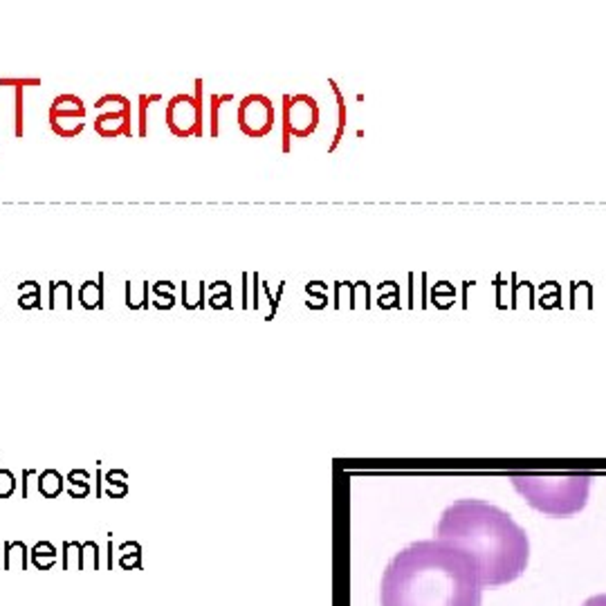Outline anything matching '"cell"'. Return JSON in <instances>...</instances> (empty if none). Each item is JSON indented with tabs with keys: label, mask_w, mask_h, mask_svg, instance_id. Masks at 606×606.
<instances>
[{
	"label": "cell",
	"mask_w": 606,
	"mask_h": 606,
	"mask_svg": "<svg viewBox=\"0 0 606 606\" xmlns=\"http://www.w3.org/2000/svg\"><path fill=\"white\" fill-rule=\"evenodd\" d=\"M104 281L106 274L99 272L97 281H86L79 290V301L86 310H99L104 308Z\"/></svg>",
	"instance_id": "cell-9"
},
{
	"label": "cell",
	"mask_w": 606,
	"mask_h": 606,
	"mask_svg": "<svg viewBox=\"0 0 606 606\" xmlns=\"http://www.w3.org/2000/svg\"><path fill=\"white\" fill-rule=\"evenodd\" d=\"M232 101H234L232 92L211 94V99H209V132H211V137L221 135V113H223V108Z\"/></svg>",
	"instance_id": "cell-10"
},
{
	"label": "cell",
	"mask_w": 606,
	"mask_h": 606,
	"mask_svg": "<svg viewBox=\"0 0 606 606\" xmlns=\"http://www.w3.org/2000/svg\"><path fill=\"white\" fill-rule=\"evenodd\" d=\"M16 90V108H14V135L20 140L23 137V124H25V115H23V111H25V104H23V88H14Z\"/></svg>",
	"instance_id": "cell-20"
},
{
	"label": "cell",
	"mask_w": 606,
	"mask_h": 606,
	"mask_svg": "<svg viewBox=\"0 0 606 606\" xmlns=\"http://www.w3.org/2000/svg\"><path fill=\"white\" fill-rule=\"evenodd\" d=\"M16 490V478L9 469H0V499H7Z\"/></svg>",
	"instance_id": "cell-22"
},
{
	"label": "cell",
	"mask_w": 606,
	"mask_h": 606,
	"mask_svg": "<svg viewBox=\"0 0 606 606\" xmlns=\"http://www.w3.org/2000/svg\"><path fill=\"white\" fill-rule=\"evenodd\" d=\"M236 121L242 135H247L252 140H261L265 135H270L276 121V111L270 97L265 94H247L242 97L236 111Z\"/></svg>",
	"instance_id": "cell-7"
},
{
	"label": "cell",
	"mask_w": 606,
	"mask_h": 606,
	"mask_svg": "<svg viewBox=\"0 0 606 606\" xmlns=\"http://www.w3.org/2000/svg\"><path fill=\"white\" fill-rule=\"evenodd\" d=\"M32 476H34V469H23V496H27V485Z\"/></svg>",
	"instance_id": "cell-29"
},
{
	"label": "cell",
	"mask_w": 606,
	"mask_h": 606,
	"mask_svg": "<svg viewBox=\"0 0 606 606\" xmlns=\"http://www.w3.org/2000/svg\"><path fill=\"white\" fill-rule=\"evenodd\" d=\"M50 310H72V283H50Z\"/></svg>",
	"instance_id": "cell-12"
},
{
	"label": "cell",
	"mask_w": 606,
	"mask_h": 606,
	"mask_svg": "<svg viewBox=\"0 0 606 606\" xmlns=\"http://www.w3.org/2000/svg\"><path fill=\"white\" fill-rule=\"evenodd\" d=\"M321 106L312 94H283V153H290L295 140H306L319 128Z\"/></svg>",
	"instance_id": "cell-4"
},
{
	"label": "cell",
	"mask_w": 606,
	"mask_h": 606,
	"mask_svg": "<svg viewBox=\"0 0 606 606\" xmlns=\"http://www.w3.org/2000/svg\"><path fill=\"white\" fill-rule=\"evenodd\" d=\"M207 306H209V308H214V310L232 308V295H209Z\"/></svg>",
	"instance_id": "cell-23"
},
{
	"label": "cell",
	"mask_w": 606,
	"mask_h": 606,
	"mask_svg": "<svg viewBox=\"0 0 606 606\" xmlns=\"http://www.w3.org/2000/svg\"><path fill=\"white\" fill-rule=\"evenodd\" d=\"M132 108L128 97L115 92V111H99L94 117V132L104 140L132 135Z\"/></svg>",
	"instance_id": "cell-8"
},
{
	"label": "cell",
	"mask_w": 606,
	"mask_h": 606,
	"mask_svg": "<svg viewBox=\"0 0 606 606\" xmlns=\"http://www.w3.org/2000/svg\"><path fill=\"white\" fill-rule=\"evenodd\" d=\"M435 539L469 552L478 562L483 588L505 586L524 575L530 557L526 530L501 507L460 499L443 512Z\"/></svg>",
	"instance_id": "cell-2"
},
{
	"label": "cell",
	"mask_w": 606,
	"mask_h": 606,
	"mask_svg": "<svg viewBox=\"0 0 606 606\" xmlns=\"http://www.w3.org/2000/svg\"><path fill=\"white\" fill-rule=\"evenodd\" d=\"M330 86H333V90H335V94H337V104H339V128H337V132H335V142H333V147H330V151H335L337 149V144H339V140H342V135H344V124H346V104H344V97H342V92H339V88H337V83L330 79Z\"/></svg>",
	"instance_id": "cell-19"
},
{
	"label": "cell",
	"mask_w": 606,
	"mask_h": 606,
	"mask_svg": "<svg viewBox=\"0 0 606 606\" xmlns=\"http://www.w3.org/2000/svg\"><path fill=\"white\" fill-rule=\"evenodd\" d=\"M18 295H20V299H18V306L23 308V310H32V308H43V303H41V285L36 283V281H25V283H20L18 285Z\"/></svg>",
	"instance_id": "cell-15"
},
{
	"label": "cell",
	"mask_w": 606,
	"mask_h": 606,
	"mask_svg": "<svg viewBox=\"0 0 606 606\" xmlns=\"http://www.w3.org/2000/svg\"><path fill=\"white\" fill-rule=\"evenodd\" d=\"M39 492L45 499H56V496L63 492V476H61L56 469H45L39 476Z\"/></svg>",
	"instance_id": "cell-14"
},
{
	"label": "cell",
	"mask_w": 606,
	"mask_h": 606,
	"mask_svg": "<svg viewBox=\"0 0 606 606\" xmlns=\"http://www.w3.org/2000/svg\"><path fill=\"white\" fill-rule=\"evenodd\" d=\"M588 474L571 476H535V474H512L510 483L526 496L535 510L550 517H571L586 505L590 490Z\"/></svg>",
	"instance_id": "cell-3"
},
{
	"label": "cell",
	"mask_w": 606,
	"mask_h": 606,
	"mask_svg": "<svg viewBox=\"0 0 606 606\" xmlns=\"http://www.w3.org/2000/svg\"><path fill=\"white\" fill-rule=\"evenodd\" d=\"M86 115H88L86 104H83L79 94L72 92L56 94L50 104V111H47L52 132H56L63 140H75L77 135H81L83 128H86Z\"/></svg>",
	"instance_id": "cell-6"
},
{
	"label": "cell",
	"mask_w": 606,
	"mask_h": 606,
	"mask_svg": "<svg viewBox=\"0 0 606 606\" xmlns=\"http://www.w3.org/2000/svg\"><path fill=\"white\" fill-rule=\"evenodd\" d=\"M121 550V559H119V566L121 568H135L142 559V548L137 541H126L119 545Z\"/></svg>",
	"instance_id": "cell-18"
},
{
	"label": "cell",
	"mask_w": 606,
	"mask_h": 606,
	"mask_svg": "<svg viewBox=\"0 0 606 606\" xmlns=\"http://www.w3.org/2000/svg\"><path fill=\"white\" fill-rule=\"evenodd\" d=\"M380 600L382 606H481L478 562L440 539L416 541L386 566Z\"/></svg>",
	"instance_id": "cell-1"
},
{
	"label": "cell",
	"mask_w": 606,
	"mask_h": 606,
	"mask_svg": "<svg viewBox=\"0 0 606 606\" xmlns=\"http://www.w3.org/2000/svg\"><path fill=\"white\" fill-rule=\"evenodd\" d=\"M209 295H232V283L227 281H216V283H207Z\"/></svg>",
	"instance_id": "cell-24"
},
{
	"label": "cell",
	"mask_w": 606,
	"mask_h": 606,
	"mask_svg": "<svg viewBox=\"0 0 606 606\" xmlns=\"http://www.w3.org/2000/svg\"><path fill=\"white\" fill-rule=\"evenodd\" d=\"M247 287H249V274L242 272V308H249V297H247Z\"/></svg>",
	"instance_id": "cell-27"
},
{
	"label": "cell",
	"mask_w": 606,
	"mask_h": 606,
	"mask_svg": "<svg viewBox=\"0 0 606 606\" xmlns=\"http://www.w3.org/2000/svg\"><path fill=\"white\" fill-rule=\"evenodd\" d=\"M32 562L36 568H41V571H45V568H50L54 562H56V548L50 543V541H41L34 545L32 550Z\"/></svg>",
	"instance_id": "cell-17"
},
{
	"label": "cell",
	"mask_w": 606,
	"mask_h": 606,
	"mask_svg": "<svg viewBox=\"0 0 606 606\" xmlns=\"http://www.w3.org/2000/svg\"><path fill=\"white\" fill-rule=\"evenodd\" d=\"M68 492L75 499H86L90 494V471L88 469H72L68 474Z\"/></svg>",
	"instance_id": "cell-13"
},
{
	"label": "cell",
	"mask_w": 606,
	"mask_h": 606,
	"mask_svg": "<svg viewBox=\"0 0 606 606\" xmlns=\"http://www.w3.org/2000/svg\"><path fill=\"white\" fill-rule=\"evenodd\" d=\"M196 92L193 94H173L166 104V126L171 130V135L178 140H189V137H202V79H196Z\"/></svg>",
	"instance_id": "cell-5"
},
{
	"label": "cell",
	"mask_w": 606,
	"mask_h": 606,
	"mask_svg": "<svg viewBox=\"0 0 606 606\" xmlns=\"http://www.w3.org/2000/svg\"><path fill=\"white\" fill-rule=\"evenodd\" d=\"M39 86H41V79H32V77H25V79L3 77L0 79V88H39Z\"/></svg>",
	"instance_id": "cell-21"
},
{
	"label": "cell",
	"mask_w": 606,
	"mask_h": 606,
	"mask_svg": "<svg viewBox=\"0 0 606 606\" xmlns=\"http://www.w3.org/2000/svg\"><path fill=\"white\" fill-rule=\"evenodd\" d=\"M162 101V94H140V119H137V135L147 137L149 135V111Z\"/></svg>",
	"instance_id": "cell-16"
},
{
	"label": "cell",
	"mask_w": 606,
	"mask_h": 606,
	"mask_svg": "<svg viewBox=\"0 0 606 606\" xmlns=\"http://www.w3.org/2000/svg\"><path fill=\"white\" fill-rule=\"evenodd\" d=\"M151 292H153V306L157 310H171L175 306V283L171 281H157L151 283Z\"/></svg>",
	"instance_id": "cell-11"
},
{
	"label": "cell",
	"mask_w": 606,
	"mask_h": 606,
	"mask_svg": "<svg viewBox=\"0 0 606 606\" xmlns=\"http://www.w3.org/2000/svg\"><path fill=\"white\" fill-rule=\"evenodd\" d=\"M128 478V474L124 469H111L108 474L104 476V483H117V485H124Z\"/></svg>",
	"instance_id": "cell-25"
},
{
	"label": "cell",
	"mask_w": 606,
	"mask_h": 606,
	"mask_svg": "<svg viewBox=\"0 0 606 606\" xmlns=\"http://www.w3.org/2000/svg\"><path fill=\"white\" fill-rule=\"evenodd\" d=\"M128 488L126 483L124 485H117V483H106V494L113 496V499H121V496H126Z\"/></svg>",
	"instance_id": "cell-26"
},
{
	"label": "cell",
	"mask_w": 606,
	"mask_h": 606,
	"mask_svg": "<svg viewBox=\"0 0 606 606\" xmlns=\"http://www.w3.org/2000/svg\"><path fill=\"white\" fill-rule=\"evenodd\" d=\"M581 606H606V593H602V595H595V598L586 600Z\"/></svg>",
	"instance_id": "cell-28"
}]
</instances>
